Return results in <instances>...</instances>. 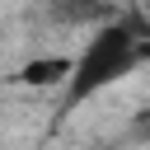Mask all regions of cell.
<instances>
[{
	"mask_svg": "<svg viewBox=\"0 0 150 150\" xmlns=\"http://www.w3.org/2000/svg\"><path fill=\"white\" fill-rule=\"evenodd\" d=\"M145 61V38L127 23H108L89 38V47L80 56H70V80H66V108L94 98L98 89L117 84L122 75H131Z\"/></svg>",
	"mask_w": 150,
	"mask_h": 150,
	"instance_id": "6da1fadb",
	"label": "cell"
},
{
	"mask_svg": "<svg viewBox=\"0 0 150 150\" xmlns=\"http://www.w3.org/2000/svg\"><path fill=\"white\" fill-rule=\"evenodd\" d=\"M66 80H70V56H38L19 70V84H28V89H52Z\"/></svg>",
	"mask_w": 150,
	"mask_h": 150,
	"instance_id": "7a4b0ae2",
	"label": "cell"
}]
</instances>
